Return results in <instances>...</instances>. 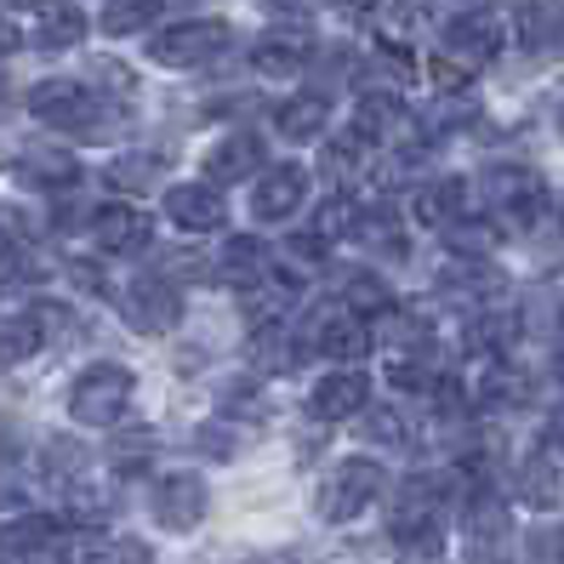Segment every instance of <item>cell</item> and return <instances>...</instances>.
Instances as JSON below:
<instances>
[{"label": "cell", "mask_w": 564, "mask_h": 564, "mask_svg": "<svg viewBox=\"0 0 564 564\" xmlns=\"http://www.w3.org/2000/svg\"><path fill=\"white\" fill-rule=\"evenodd\" d=\"M29 115H35L41 126H52V131H91L97 120H104V104H97L80 80H41L35 91H29Z\"/></svg>", "instance_id": "cell-7"}, {"label": "cell", "mask_w": 564, "mask_h": 564, "mask_svg": "<svg viewBox=\"0 0 564 564\" xmlns=\"http://www.w3.org/2000/svg\"><path fill=\"white\" fill-rule=\"evenodd\" d=\"M354 235H359L365 246H382L388 257H400V251H405V240H400V223H393V212H371V217H359V223H354Z\"/></svg>", "instance_id": "cell-30"}, {"label": "cell", "mask_w": 564, "mask_h": 564, "mask_svg": "<svg viewBox=\"0 0 564 564\" xmlns=\"http://www.w3.org/2000/svg\"><path fill=\"white\" fill-rule=\"evenodd\" d=\"M154 519L165 524V530H194L206 519V479L200 474H188V468H177V474H165L160 485H154Z\"/></svg>", "instance_id": "cell-11"}, {"label": "cell", "mask_w": 564, "mask_h": 564, "mask_svg": "<svg viewBox=\"0 0 564 564\" xmlns=\"http://www.w3.org/2000/svg\"><path fill=\"white\" fill-rule=\"evenodd\" d=\"M160 172H165V154H126V160L109 165V183H115V188H143V183H154Z\"/></svg>", "instance_id": "cell-29"}, {"label": "cell", "mask_w": 564, "mask_h": 564, "mask_svg": "<svg viewBox=\"0 0 564 564\" xmlns=\"http://www.w3.org/2000/svg\"><path fill=\"white\" fill-rule=\"evenodd\" d=\"M479 183H485V200L502 212L508 223H519V228H530L547 212V200H553L547 177L536 172V165H490Z\"/></svg>", "instance_id": "cell-5"}, {"label": "cell", "mask_w": 564, "mask_h": 564, "mask_svg": "<svg viewBox=\"0 0 564 564\" xmlns=\"http://www.w3.org/2000/svg\"><path fill=\"white\" fill-rule=\"evenodd\" d=\"M348 228H354V200L348 194H330V200L319 206V217H314V235L330 246V240H343Z\"/></svg>", "instance_id": "cell-32"}, {"label": "cell", "mask_w": 564, "mask_h": 564, "mask_svg": "<svg viewBox=\"0 0 564 564\" xmlns=\"http://www.w3.org/2000/svg\"><path fill=\"white\" fill-rule=\"evenodd\" d=\"M314 416L319 422H343V416H359L365 405H371V377L365 371H325L314 382Z\"/></svg>", "instance_id": "cell-15"}, {"label": "cell", "mask_w": 564, "mask_h": 564, "mask_svg": "<svg viewBox=\"0 0 564 564\" xmlns=\"http://www.w3.org/2000/svg\"><path fill=\"white\" fill-rule=\"evenodd\" d=\"M120 314L131 330H149V337H160V330H172L183 319V296L177 285L165 274H138L126 291H120Z\"/></svg>", "instance_id": "cell-8"}, {"label": "cell", "mask_w": 564, "mask_h": 564, "mask_svg": "<svg viewBox=\"0 0 564 564\" xmlns=\"http://www.w3.org/2000/svg\"><path fill=\"white\" fill-rule=\"evenodd\" d=\"M86 564H154V553H149L143 542L120 536V542H104V547H91V553H86Z\"/></svg>", "instance_id": "cell-35"}, {"label": "cell", "mask_w": 564, "mask_h": 564, "mask_svg": "<svg viewBox=\"0 0 564 564\" xmlns=\"http://www.w3.org/2000/svg\"><path fill=\"white\" fill-rule=\"evenodd\" d=\"M228 46H235V29H228L223 18H188V23L160 29V35L149 41V57L160 63V69H200V63L223 57Z\"/></svg>", "instance_id": "cell-3"}, {"label": "cell", "mask_w": 564, "mask_h": 564, "mask_svg": "<svg viewBox=\"0 0 564 564\" xmlns=\"http://www.w3.org/2000/svg\"><path fill=\"white\" fill-rule=\"evenodd\" d=\"M365 434H377V440H405V427L393 422V411H371V422H365Z\"/></svg>", "instance_id": "cell-37"}, {"label": "cell", "mask_w": 564, "mask_h": 564, "mask_svg": "<svg viewBox=\"0 0 564 564\" xmlns=\"http://www.w3.org/2000/svg\"><path fill=\"white\" fill-rule=\"evenodd\" d=\"M12 251H18V235L7 228V217H0V262H12Z\"/></svg>", "instance_id": "cell-40"}, {"label": "cell", "mask_w": 564, "mask_h": 564, "mask_svg": "<svg viewBox=\"0 0 564 564\" xmlns=\"http://www.w3.org/2000/svg\"><path fill=\"white\" fill-rule=\"evenodd\" d=\"M52 319L57 308H29V314H12L7 325H0V365H29L46 337H52Z\"/></svg>", "instance_id": "cell-18"}, {"label": "cell", "mask_w": 564, "mask_h": 564, "mask_svg": "<svg viewBox=\"0 0 564 564\" xmlns=\"http://www.w3.org/2000/svg\"><path fill=\"white\" fill-rule=\"evenodd\" d=\"M524 400H530V377L524 371H508L502 365V371L485 377V405H524Z\"/></svg>", "instance_id": "cell-31"}, {"label": "cell", "mask_w": 564, "mask_h": 564, "mask_svg": "<svg viewBox=\"0 0 564 564\" xmlns=\"http://www.w3.org/2000/svg\"><path fill=\"white\" fill-rule=\"evenodd\" d=\"M513 41L524 52L564 46V0H524V7L513 12Z\"/></svg>", "instance_id": "cell-19"}, {"label": "cell", "mask_w": 564, "mask_h": 564, "mask_svg": "<svg viewBox=\"0 0 564 564\" xmlns=\"http://www.w3.org/2000/svg\"><path fill=\"white\" fill-rule=\"evenodd\" d=\"M63 519L57 513H18L0 524V564H18V558H35L57 542Z\"/></svg>", "instance_id": "cell-17"}, {"label": "cell", "mask_w": 564, "mask_h": 564, "mask_svg": "<svg viewBox=\"0 0 564 564\" xmlns=\"http://www.w3.org/2000/svg\"><path fill=\"white\" fill-rule=\"evenodd\" d=\"M348 303H354L359 314H388L393 296H388V285H382L377 274H354V280H348Z\"/></svg>", "instance_id": "cell-33"}, {"label": "cell", "mask_w": 564, "mask_h": 564, "mask_svg": "<svg viewBox=\"0 0 564 564\" xmlns=\"http://www.w3.org/2000/svg\"><path fill=\"white\" fill-rule=\"evenodd\" d=\"M445 52L462 57V63H490L496 52H502V18L474 7V12H462L445 23Z\"/></svg>", "instance_id": "cell-14"}, {"label": "cell", "mask_w": 564, "mask_h": 564, "mask_svg": "<svg viewBox=\"0 0 564 564\" xmlns=\"http://www.w3.org/2000/svg\"><path fill=\"white\" fill-rule=\"evenodd\" d=\"M553 377H558V382H564V354H558V365H553Z\"/></svg>", "instance_id": "cell-41"}, {"label": "cell", "mask_w": 564, "mask_h": 564, "mask_svg": "<svg viewBox=\"0 0 564 564\" xmlns=\"http://www.w3.org/2000/svg\"><path fill=\"white\" fill-rule=\"evenodd\" d=\"M519 496H524L530 508H547L553 496H558V474H553L547 456H530L524 468H519Z\"/></svg>", "instance_id": "cell-27"}, {"label": "cell", "mask_w": 564, "mask_h": 564, "mask_svg": "<svg viewBox=\"0 0 564 564\" xmlns=\"http://www.w3.org/2000/svg\"><path fill=\"white\" fill-rule=\"evenodd\" d=\"M314 63V41L308 29H269L257 46H251V69L269 75V80H296Z\"/></svg>", "instance_id": "cell-12"}, {"label": "cell", "mask_w": 564, "mask_h": 564, "mask_svg": "<svg viewBox=\"0 0 564 564\" xmlns=\"http://www.w3.org/2000/svg\"><path fill=\"white\" fill-rule=\"evenodd\" d=\"M319 354L325 359H365V354H371V343H377V330H371V319H359V314H343V319H325L319 325Z\"/></svg>", "instance_id": "cell-24"}, {"label": "cell", "mask_w": 564, "mask_h": 564, "mask_svg": "<svg viewBox=\"0 0 564 564\" xmlns=\"http://www.w3.org/2000/svg\"><path fill=\"white\" fill-rule=\"evenodd\" d=\"M558 138H564V109H558Z\"/></svg>", "instance_id": "cell-43"}, {"label": "cell", "mask_w": 564, "mask_h": 564, "mask_svg": "<svg viewBox=\"0 0 564 564\" xmlns=\"http://www.w3.org/2000/svg\"><path fill=\"white\" fill-rule=\"evenodd\" d=\"M496 343H513V314H485L468 330V348H496Z\"/></svg>", "instance_id": "cell-36"}, {"label": "cell", "mask_w": 564, "mask_h": 564, "mask_svg": "<svg viewBox=\"0 0 564 564\" xmlns=\"http://www.w3.org/2000/svg\"><path fill=\"white\" fill-rule=\"evenodd\" d=\"M274 126H280L285 143H314V138H325V126H330V97H319V91L285 97V104L274 109Z\"/></svg>", "instance_id": "cell-20"}, {"label": "cell", "mask_w": 564, "mask_h": 564, "mask_svg": "<svg viewBox=\"0 0 564 564\" xmlns=\"http://www.w3.org/2000/svg\"><path fill=\"white\" fill-rule=\"evenodd\" d=\"M160 7H188V0H160Z\"/></svg>", "instance_id": "cell-42"}, {"label": "cell", "mask_w": 564, "mask_h": 564, "mask_svg": "<svg viewBox=\"0 0 564 564\" xmlns=\"http://www.w3.org/2000/svg\"><path fill=\"white\" fill-rule=\"evenodd\" d=\"M86 228H91V246L109 251V257H138V251H149V240H154V217H149L143 206H126V200L97 206Z\"/></svg>", "instance_id": "cell-9"}, {"label": "cell", "mask_w": 564, "mask_h": 564, "mask_svg": "<svg viewBox=\"0 0 564 564\" xmlns=\"http://www.w3.org/2000/svg\"><path fill=\"white\" fill-rule=\"evenodd\" d=\"M165 217L183 235H217L228 212H223V194L212 183H177V188H165Z\"/></svg>", "instance_id": "cell-13"}, {"label": "cell", "mask_w": 564, "mask_h": 564, "mask_svg": "<svg viewBox=\"0 0 564 564\" xmlns=\"http://www.w3.org/2000/svg\"><path fill=\"white\" fill-rule=\"evenodd\" d=\"M154 12H165L160 0H109V7H104V29H109V35H138Z\"/></svg>", "instance_id": "cell-28"}, {"label": "cell", "mask_w": 564, "mask_h": 564, "mask_svg": "<svg viewBox=\"0 0 564 564\" xmlns=\"http://www.w3.org/2000/svg\"><path fill=\"white\" fill-rule=\"evenodd\" d=\"M462 542H468V558H474V564H496V558L508 553V542H513V513H508L502 496L479 490V496H468V502H462Z\"/></svg>", "instance_id": "cell-6"}, {"label": "cell", "mask_w": 564, "mask_h": 564, "mask_svg": "<svg viewBox=\"0 0 564 564\" xmlns=\"http://www.w3.org/2000/svg\"><path fill=\"white\" fill-rule=\"evenodd\" d=\"M18 177L29 188H69V183H80V160L69 149H29L18 160Z\"/></svg>", "instance_id": "cell-25"}, {"label": "cell", "mask_w": 564, "mask_h": 564, "mask_svg": "<svg viewBox=\"0 0 564 564\" xmlns=\"http://www.w3.org/2000/svg\"><path fill=\"white\" fill-rule=\"evenodd\" d=\"M23 46V35H18V23H7V18H0V63H7L12 52Z\"/></svg>", "instance_id": "cell-38"}, {"label": "cell", "mask_w": 564, "mask_h": 564, "mask_svg": "<svg viewBox=\"0 0 564 564\" xmlns=\"http://www.w3.org/2000/svg\"><path fill=\"white\" fill-rule=\"evenodd\" d=\"M382 485H388V474H382V462H365V456H354V462H337L325 479H319V496H314V513L325 519V524H348V519H359L365 508L382 496Z\"/></svg>", "instance_id": "cell-1"}, {"label": "cell", "mask_w": 564, "mask_h": 564, "mask_svg": "<svg viewBox=\"0 0 564 564\" xmlns=\"http://www.w3.org/2000/svg\"><path fill=\"white\" fill-rule=\"evenodd\" d=\"M547 451H553V456H564V411H558V416H553V427H547Z\"/></svg>", "instance_id": "cell-39"}, {"label": "cell", "mask_w": 564, "mask_h": 564, "mask_svg": "<svg viewBox=\"0 0 564 564\" xmlns=\"http://www.w3.org/2000/svg\"><path fill=\"white\" fill-rule=\"evenodd\" d=\"M296 303V280L285 274H257L251 285H240V314L251 325H280V314Z\"/></svg>", "instance_id": "cell-21"}, {"label": "cell", "mask_w": 564, "mask_h": 564, "mask_svg": "<svg viewBox=\"0 0 564 564\" xmlns=\"http://www.w3.org/2000/svg\"><path fill=\"white\" fill-rule=\"evenodd\" d=\"M308 200V165H262L257 172V188H251V217L257 223H285L296 217V206Z\"/></svg>", "instance_id": "cell-10"}, {"label": "cell", "mask_w": 564, "mask_h": 564, "mask_svg": "<svg viewBox=\"0 0 564 564\" xmlns=\"http://www.w3.org/2000/svg\"><path fill=\"white\" fill-rule=\"evenodd\" d=\"M262 160H269V149H262L257 131H228V138L206 154V177L212 183H246L262 172Z\"/></svg>", "instance_id": "cell-16"}, {"label": "cell", "mask_w": 564, "mask_h": 564, "mask_svg": "<svg viewBox=\"0 0 564 564\" xmlns=\"http://www.w3.org/2000/svg\"><path fill=\"white\" fill-rule=\"evenodd\" d=\"M393 126H400V104H393L388 91H371V97H365V104L354 109V138H359V143H365V138L382 143Z\"/></svg>", "instance_id": "cell-26"}, {"label": "cell", "mask_w": 564, "mask_h": 564, "mask_svg": "<svg viewBox=\"0 0 564 564\" xmlns=\"http://www.w3.org/2000/svg\"><path fill=\"white\" fill-rule=\"evenodd\" d=\"M462 212H468V183L462 177H434L416 188V223L422 228H451Z\"/></svg>", "instance_id": "cell-23"}, {"label": "cell", "mask_w": 564, "mask_h": 564, "mask_svg": "<svg viewBox=\"0 0 564 564\" xmlns=\"http://www.w3.org/2000/svg\"><path fill=\"white\" fill-rule=\"evenodd\" d=\"M131 393H138V377H131L126 365L104 359L69 388V416L80 427H115L126 416V405H131Z\"/></svg>", "instance_id": "cell-2"}, {"label": "cell", "mask_w": 564, "mask_h": 564, "mask_svg": "<svg viewBox=\"0 0 564 564\" xmlns=\"http://www.w3.org/2000/svg\"><path fill=\"white\" fill-rule=\"evenodd\" d=\"M445 240H451V251H474V257H490V251H496L490 228H485V223H462V217L445 228Z\"/></svg>", "instance_id": "cell-34"}, {"label": "cell", "mask_w": 564, "mask_h": 564, "mask_svg": "<svg viewBox=\"0 0 564 564\" xmlns=\"http://www.w3.org/2000/svg\"><path fill=\"white\" fill-rule=\"evenodd\" d=\"M86 12L75 7V0H46L41 7V23H35V46L41 52H69V46H80L86 41Z\"/></svg>", "instance_id": "cell-22"}, {"label": "cell", "mask_w": 564, "mask_h": 564, "mask_svg": "<svg viewBox=\"0 0 564 564\" xmlns=\"http://www.w3.org/2000/svg\"><path fill=\"white\" fill-rule=\"evenodd\" d=\"M393 530V542H400L405 553H422V558H434L445 547V502H440V485L434 479H422L400 496V508H393L388 519Z\"/></svg>", "instance_id": "cell-4"}]
</instances>
